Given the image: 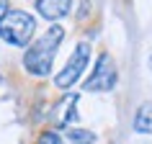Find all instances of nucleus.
Masks as SVG:
<instances>
[{"mask_svg": "<svg viewBox=\"0 0 152 144\" xmlns=\"http://www.w3.org/2000/svg\"><path fill=\"white\" fill-rule=\"evenodd\" d=\"M8 0H0V21H3V18H5V13H8Z\"/></svg>", "mask_w": 152, "mask_h": 144, "instance_id": "10", "label": "nucleus"}, {"mask_svg": "<svg viewBox=\"0 0 152 144\" xmlns=\"http://www.w3.org/2000/svg\"><path fill=\"white\" fill-rule=\"evenodd\" d=\"M34 31H36V21L26 10H8L5 18L0 21V39L10 47H26Z\"/></svg>", "mask_w": 152, "mask_h": 144, "instance_id": "2", "label": "nucleus"}, {"mask_svg": "<svg viewBox=\"0 0 152 144\" xmlns=\"http://www.w3.org/2000/svg\"><path fill=\"white\" fill-rule=\"evenodd\" d=\"M67 139L72 144H93L96 142V134L88 131V129H67Z\"/></svg>", "mask_w": 152, "mask_h": 144, "instance_id": "8", "label": "nucleus"}, {"mask_svg": "<svg viewBox=\"0 0 152 144\" xmlns=\"http://www.w3.org/2000/svg\"><path fill=\"white\" fill-rule=\"evenodd\" d=\"M88 59H90V47L83 41V44L75 47V52H72V57L67 59V64L62 67V72L54 77L57 88L67 90L70 85H75V82L80 80V75L85 72V67H88Z\"/></svg>", "mask_w": 152, "mask_h": 144, "instance_id": "3", "label": "nucleus"}, {"mask_svg": "<svg viewBox=\"0 0 152 144\" xmlns=\"http://www.w3.org/2000/svg\"><path fill=\"white\" fill-rule=\"evenodd\" d=\"M150 70H152V57H150Z\"/></svg>", "mask_w": 152, "mask_h": 144, "instance_id": "11", "label": "nucleus"}, {"mask_svg": "<svg viewBox=\"0 0 152 144\" xmlns=\"http://www.w3.org/2000/svg\"><path fill=\"white\" fill-rule=\"evenodd\" d=\"M39 144H64V142H62V136L57 134V131H44L39 136Z\"/></svg>", "mask_w": 152, "mask_h": 144, "instance_id": "9", "label": "nucleus"}, {"mask_svg": "<svg viewBox=\"0 0 152 144\" xmlns=\"http://www.w3.org/2000/svg\"><path fill=\"white\" fill-rule=\"evenodd\" d=\"M62 39H64V28L62 26H49L47 31L26 49L23 67L31 72V75H36V77H47L49 72H52L54 54H57V49H59V44H62Z\"/></svg>", "mask_w": 152, "mask_h": 144, "instance_id": "1", "label": "nucleus"}, {"mask_svg": "<svg viewBox=\"0 0 152 144\" xmlns=\"http://www.w3.org/2000/svg\"><path fill=\"white\" fill-rule=\"evenodd\" d=\"M116 80H119V72H116L113 59L108 54H101V57H98L96 70H93V75L85 80L83 88L88 90V93H106V90H111L113 85H116Z\"/></svg>", "mask_w": 152, "mask_h": 144, "instance_id": "4", "label": "nucleus"}, {"mask_svg": "<svg viewBox=\"0 0 152 144\" xmlns=\"http://www.w3.org/2000/svg\"><path fill=\"white\" fill-rule=\"evenodd\" d=\"M75 105H77V95H75V93L62 100V105L57 108V121H59V126H67V124L72 121V116H75Z\"/></svg>", "mask_w": 152, "mask_h": 144, "instance_id": "7", "label": "nucleus"}, {"mask_svg": "<svg viewBox=\"0 0 152 144\" xmlns=\"http://www.w3.org/2000/svg\"><path fill=\"white\" fill-rule=\"evenodd\" d=\"M134 129L139 134H152V100L139 105V111L134 116Z\"/></svg>", "mask_w": 152, "mask_h": 144, "instance_id": "6", "label": "nucleus"}, {"mask_svg": "<svg viewBox=\"0 0 152 144\" xmlns=\"http://www.w3.org/2000/svg\"><path fill=\"white\" fill-rule=\"evenodd\" d=\"M70 5H72V0H36V10L47 21H59L62 16H67Z\"/></svg>", "mask_w": 152, "mask_h": 144, "instance_id": "5", "label": "nucleus"}]
</instances>
